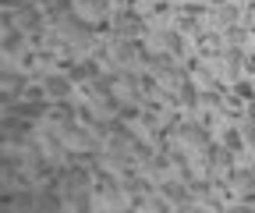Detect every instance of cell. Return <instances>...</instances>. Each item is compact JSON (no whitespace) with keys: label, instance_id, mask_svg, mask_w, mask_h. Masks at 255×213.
I'll return each mask as SVG.
<instances>
[{"label":"cell","instance_id":"cell-10","mask_svg":"<svg viewBox=\"0 0 255 213\" xmlns=\"http://www.w3.org/2000/svg\"><path fill=\"white\" fill-rule=\"evenodd\" d=\"M220 142L231 149V153H241V149L248 146L245 142V128H223V135H220Z\"/></svg>","mask_w":255,"mask_h":213},{"label":"cell","instance_id":"cell-12","mask_svg":"<svg viewBox=\"0 0 255 213\" xmlns=\"http://www.w3.org/2000/svg\"><path fill=\"white\" fill-rule=\"evenodd\" d=\"M92 189H96V192H103V196H114V192H117V181H114V174H107V171H96Z\"/></svg>","mask_w":255,"mask_h":213},{"label":"cell","instance_id":"cell-24","mask_svg":"<svg viewBox=\"0 0 255 213\" xmlns=\"http://www.w3.org/2000/svg\"><path fill=\"white\" fill-rule=\"evenodd\" d=\"M245 71H248V75H255V53H248V57H245Z\"/></svg>","mask_w":255,"mask_h":213},{"label":"cell","instance_id":"cell-13","mask_svg":"<svg viewBox=\"0 0 255 213\" xmlns=\"http://www.w3.org/2000/svg\"><path fill=\"white\" fill-rule=\"evenodd\" d=\"M68 203H71V210H78V213H89V210H92V196H89V189L68 192Z\"/></svg>","mask_w":255,"mask_h":213},{"label":"cell","instance_id":"cell-21","mask_svg":"<svg viewBox=\"0 0 255 213\" xmlns=\"http://www.w3.org/2000/svg\"><path fill=\"white\" fill-rule=\"evenodd\" d=\"M188 142L206 146V132H202V125H188Z\"/></svg>","mask_w":255,"mask_h":213},{"label":"cell","instance_id":"cell-20","mask_svg":"<svg viewBox=\"0 0 255 213\" xmlns=\"http://www.w3.org/2000/svg\"><path fill=\"white\" fill-rule=\"evenodd\" d=\"M181 103H184V107H195V103H199V93H195V85H191V82L181 85Z\"/></svg>","mask_w":255,"mask_h":213},{"label":"cell","instance_id":"cell-16","mask_svg":"<svg viewBox=\"0 0 255 213\" xmlns=\"http://www.w3.org/2000/svg\"><path fill=\"white\" fill-rule=\"evenodd\" d=\"M163 46L170 53H184V32L181 28H170V32H163Z\"/></svg>","mask_w":255,"mask_h":213},{"label":"cell","instance_id":"cell-22","mask_svg":"<svg viewBox=\"0 0 255 213\" xmlns=\"http://www.w3.org/2000/svg\"><path fill=\"white\" fill-rule=\"evenodd\" d=\"M245 142H248V149H255V121L252 117L245 121Z\"/></svg>","mask_w":255,"mask_h":213},{"label":"cell","instance_id":"cell-4","mask_svg":"<svg viewBox=\"0 0 255 213\" xmlns=\"http://www.w3.org/2000/svg\"><path fill=\"white\" fill-rule=\"evenodd\" d=\"M43 85H46L50 100H68L71 89H75V78L68 71H50V75H43Z\"/></svg>","mask_w":255,"mask_h":213},{"label":"cell","instance_id":"cell-18","mask_svg":"<svg viewBox=\"0 0 255 213\" xmlns=\"http://www.w3.org/2000/svg\"><path fill=\"white\" fill-rule=\"evenodd\" d=\"M234 100L252 103V100H255V85H252V82H234Z\"/></svg>","mask_w":255,"mask_h":213},{"label":"cell","instance_id":"cell-23","mask_svg":"<svg viewBox=\"0 0 255 213\" xmlns=\"http://www.w3.org/2000/svg\"><path fill=\"white\" fill-rule=\"evenodd\" d=\"M110 4H114V0H89V7H92L96 14H107V11H110Z\"/></svg>","mask_w":255,"mask_h":213},{"label":"cell","instance_id":"cell-11","mask_svg":"<svg viewBox=\"0 0 255 213\" xmlns=\"http://www.w3.org/2000/svg\"><path fill=\"white\" fill-rule=\"evenodd\" d=\"M241 21V14H238V7H234V0H227L220 11H216V25L220 28H231V25H238Z\"/></svg>","mask_w":255,"mask_h":213},{"label":"cell","instance_id":"cell-7","mask_svg":"<svg viewBox=\"0 0 255 213\" xmlns=\"http://www.w3.org/2000/svg\"><path fill=\"white\" fill-rule=\"evenodd\" d=\"M64 71H68L75 82H96L100 78V64H96V60H78V64H68Z\"/></svg>","mask_w":255,"mask_h":213},{"label":"cell","instance_id":"cell-8","mask_svg":"<svg viewBox=\"0 0 255 213\" xmlns=\"http://www.w3.org/2000/svg\"><path fill=\"white\" fill-rule=\"evenodd\" d=\"M50 117L57 121L60 128H71V125H75V107H71L68 100H57V103L50 107Z\"/></svg>","mask_w":255,"mask_h":213},{"label":"cell","instance_id":"cell-3","mask_svg":"<svg viewBox=\"0 0 255 213\" xmlns=\"http://www.w3.org/2000/svg\"><path fill=\"white\" fill-rule=\"evenodd\" d=\"M32 128H36V121H28V117H4V139L7 142H14V149H21L25 142H32Z\"/></svg>","mask_w":255,"mask_h":213},{"label":"cell","instance_id":"cell-26","mask_svg":"<svg viewBox=\"0 0 255 213\" xmlns=\"http://www.w3.org/2000/svg\"><path fill=\"white\" fill-rule=\"evenodd\" d=\"M213 4H227V0H213Z\"/></svg>","mask_w":255,"mask_h":213},{"label":"cell","instance_id":"cell-9","mask_svg":"<svg viewBox=\"0 0 255 213\" xmlns=\"http://www.w3.org/2000/svg\"><path fill=\"white\" fill-rule=\"evenodd\" d=\"M25 28L21 25H14V28H4V53H18L21 46H25Z\"/></svg>","mask_w":255,"mask_h":213},{"label":"cell","instance_id":"cell-19","mask_svg":"<svg viewBox=\"0 0 255 213\" xmlns=\"http://www.w3.org/2000/svg\"><path fill=\"white\" fill-rule=\"evenodd\" d=\"M234 181H238V189H255V167H245V171H234Z\"/></svg>","mask_w":255,"mask_h":213},{"label":"cell","instance_id":"cell-17","mask_svg":"<svg viewBox=\"0 0 255 213\" xmlns=\"http://www.w3.org/2000/svg\"><path fill=\"white\" fill-rule=\"evenodd\" d=\"M223 57H227V68H234V71H238V68H245V57H248V53H245V50H241L238 43H231Z\"/></svg>","mask_w":255,"mask_h":213},{"label":"cell","instance_id":"cell-15","mask_svg":"<svg viewBox=\"0 0 255 213\" xmlns=\"http://www.w3.org/2000/svg\"><path fill=\"white\" fill-rule=\"evenodd\" d=\"M231 157H234V153H231V149L223 146V142H220L216 149L209 146V167H231Z\"/></svg>","mask_w":255,"mask_h":213},{"label":"cell","instance_id":"cell-1","mask_svg":"<svg viewBox=\"0 0 255 213\" xmlns=\"http://www.w3.org/2000/svg\"><path fill=\"white\" fill-rule=\"evenodd\" d=\"M110 28H114L117 39H142V32H145V18L135 14L131 7H124V11H114Z\"/></svg>","mask_w":255,"mask_h":213},{"label":"cell","instance_id":"cell-2","mask_svg":"<svg viewBox=\"0 0 255 213\" xmlns=\"http://www.w3.org/2000/svg\"><path fill=\"white\" fill-rule=\"evenodd\" d=\"M18 25L25 28L28 36L43 32V25H46V7L39 4V0H25V4L18 7Z\"/></svg>","mask_w":255,"mask_h":213},{"label":"cell","instance_id":"cell-5","mask_svg":"<svg viewBox=\"0 0 255 213\" xmlns=\"http://www.w3.org/2000/svg\"><path fill=\"white\" fill-rule=\"evenodd\" d=\"M159 192H163V199H170L174 206H191V192H188V185H184V181H163V185H159Z\"/></svg>","mask_w":255,"mask_h":213},{"label":"cell","instance_id":"cell-25","mask_svg":"<svg viewBox=\"0 0 255 213\" xmlns=\"http://www.w3.org/2000/svg\"><path fill=\"white\" fill-rule=\"evenodd\" d=\"M248 117H252V121H255V100H252V103H248Z\"/></svg>","mask_w":255,"mask_h":213},{"label":"cell","instance_id":"cell-14","mask_svg":"<svg viewBox=\"0 0 255 213\" xmlns=\"http://www.w3.org/2000/svg\"><path fill=\"white\" fill-rule=\"evenodd\" d=\"M25 89H28L25 75H11V71H4V93H11V96H21Z\"/></svg>","mask_w":255,"mask_h":213},{"label":"cell","instance_id":"cell-6","mask_svg":"<svg viewBox=\"0 0 255 213\" xmlns=\"http://www.w3.org/2000/svg\"><path fill=\"white\" fill-rule=\"evenodd\" d=\"M64 203L68 199L60 196V185H43L39 189V213H60Z\"/></svg>","mask_w":255,"mask_h":213}]
</instances>
